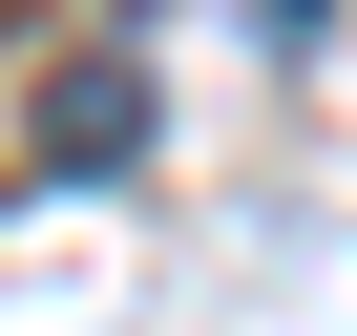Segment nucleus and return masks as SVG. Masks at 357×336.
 <instances>
[{"mask_svg":"<svg viewBox=\"0 0 357 336\" xmlns=\"http://www.w3.org/2000/svg\"><path fill=\"white\" fill-rule=\"evenodd\" d=\"M126 147H147V63L126 43L0 22V190H63V168H126Z\"/></svg>","mask_w":357,"mask_h":336,"instance_id":"obj_1","label":"nucleus"}]
</instances>
